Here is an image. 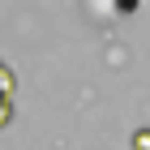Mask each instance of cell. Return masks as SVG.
Returning <instances> with one entry per match:
<instances>
[{"label":"cell","instance_id":"obj_1","mask_svg":"<svg viewBox=\"0 0 150 150\" xmlns=\"http://www.w3.org/2000/svg\"><path fill=\"white\" fill-rule=\"evenodd\" d=\"M13 90H17V81H13V73H9V64L0 60V94H4V99H13Z\"/></svg>","mask_w":150,"mask_h":150},{"label":"cell","instance_id":"obj_2","mask_svg":"<svg viewBox=\"0 0 150 150\" xmlns=\"http://www.w3.org/2000/svg\"><path fill=\"white\" fill-rule=\"evenodd\" d=\"M13 120V99H4V94H0V129L9 125Z\"/></svg>","mask_w":150,"mask_h":150},{"label":"cell","instance_id":"obj_3","mask_svg":"<svg viewBox=\"0 0 150 150\" xmlns=\"http://www.w3.org/2000/svg\"><path fill=\"white\" fill-rule=\"evenodd\" d=\"M133 150H150V129H137L133 133Z\"/></svg>","mask_w":150,"mask_h":150}]
</instances>
